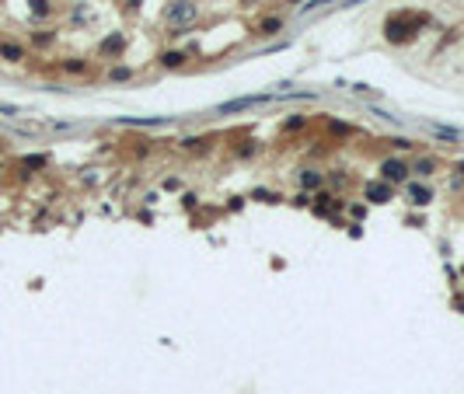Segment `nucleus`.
Here are the masks:
<instances>
[{"label":"nucleus","instance_id":"obj_12","mask_svg":"<svg viewBox=\"0 0 464 394\" xmlns=\"http://www.w3.org/2000/svg\"><path fill=\"white\" fill-rule=\"evenodd\" d=\"M0 115H18V108H11V105H0Z\"/></svg>","mask_w":464,"mask_h":394},{"label":"nucleus","instance_id":"obj_3","mask_svg":"<svg viewBox=\"0 0 464 394\" xmlns=\"http://www.w3.org/2000/svg\"><path fill=\"white\" fill-rule=\"evenodd\" d=\"M367 199L370 202H387L391 199V185H367Z\"/></svg>","mask_w":464,"mask_h":394},{"label":"nucleus","instance_id":"obj_8","mask_svg":"<svg viewBox=\"0 0 464 394\" xmlns=\"http://www.w3.org/2000/svg\"><path fill=\"white\" fill-rule=\"evenodd\" d=\"M433 168H436L433 160H419V164H415V171H419V175H433Z\"/></svg>","mask_w":464,"mask_h":394},{"label":"nucleus","instance_id":"obj_1","mask_svg":"<svg viewBox=\"0 0 464 394\" xmlns=\"http://www.w3.org/2000/svg\"><path fill=\"white\" fill-rule=\"evenodd\" d=\"M381 175H384V181H405L408 178V164L405 160H394V157H387V160H381Z\"/></svg>","mask_w":464,"mask_h":394},{"label":"nucleus","instance_id":"obj_13","mask_svg":"<svg viewBox=\"0 0 464 394\" xmlns=\"http://www.w3.org/2000/svg\"><path fill=\"white\" fill-rule=\"evenodd\" d=\"M0 171H4V164H0Z\"/></svg>","mask_w":464,"mask_h":394},{"label":"nucleus","instance_id":"obj_7","mask_svg":"<svg viewBox=\"0 0 464 394\" xmlns=\"http://www.w3.org/2000/svg\"><path fill=\"white\" fill-rule=\"evenodd\" d=\"M408 192H412V202H419V206H426V202H429V192H426V189H419V185H412Z\"/></svg>","mask_w":464,"mask_h":394},{"label":"nucleus","instance_id":"obj_6","mask_svg":"<svg viewBox=\"0 0 464 394\" xmlns=\"http://www.w3.org/2000/svg\"><path fill=\"white\" fill-rule=\"evenodd\" d=\"M122 49V35H112L108 42H101V53H119Z\"/></svg>","mask_w":464,"mask_h":394},{"label":"nucleus","instance_id":"obj_11","mask_svg":"<svg viewBox=\"0 0 464 394\" xmlns=\"http://www.w3.org/2000/svg\"><path fill=\"white\" fill-rule=\"evenodd\" d=\"M46 157H25V168H42Z\"/></svg>","mask_w":464,"mask_h":394},{"label":"nucleus","instance_id":"obj_4","mask_svg":"<svg viewBox=\"0 0 464 394\" xmlns=\"http://www.w3.org/2000/svg\"><path fill=\"white\" fill-rule=\"evenodd\" d=\"M0 56H4V59H11V63H18V59L25 56V53H21V45H7V42H4V45H0Z\"/></svg>","mask_w":464,"mask_h":394},{"label":"nucleus","instance_id":"obj_5","mask_svg":"<svg viewBox=\"0 0 464 394\" xmlns=\"http://www.w3.org/2000/svg\"><path fill=\"white\" fill-rule=\"evenodd\" d=\"M161 63H164V66H182V63H185V53H164Z\"/></svg>","mask_w":464,"mask_h":394},{"label":"nucleus","instance_id":"obj_9","mask_svg":"<svg viewBox=\"0 0 464 394\" xmlns=\"http://www.w3.org/2000/svg\"><path fill=\"white\" fill-rule=\"evenodd\" d=\"M279 28V18H272V21H262V35H272Z\"/></svg>","mask_w":464,"mask_h":394},{"label":"nucleus","instance_id":"obj_10","mask_svg":"<svg viewBox=\"0 0 464 394\" xmlns=\"http://www.w3.org/2000/svg\"><path fill=\"white\" fill-rule=\"evenodd\" d=\"M112 77H116V80H126V77H133V70H129V66H119V70H112Z\"/></svg>","mask_w":464,"mask_h":394},{"label":"nucleus","instance_id":"obj_2","mask_svg":"<svg viewBox=\"0 0 464 394\" xmlns=\"http://www.w3.org/2000/svg\"><path fill=\"white\" fill-rule=\"evenodd\" d=\"M192 18H195V4H178V7L168 11V21H171V25H178V21H192Z\"/></svg>","mask_w":464,"mask_h":394}]
</instances>
